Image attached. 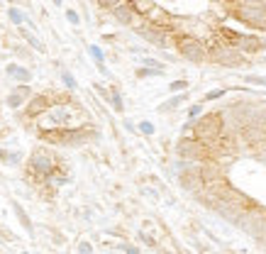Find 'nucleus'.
I'll return each instance as SVG.
<instances>
[{
	"label": "nucleus",
	"mask_w": 266,
	"mask_h": 254,
	"mask_svg": "<svg viewBox=\"0 0 266 254\" xmlns=\"http://www.w3.org/2000/svg\"><path fill=\"white\" fill-rule=\"evenodd\" d=\"M59 159H56L49 149H44V147H39V149H34L32 154H29L27 159V166H25V171H27V179H32L37 186H42L52 174H56V169H59Z\"/></svg>",
	"instance_id": "1"
},
{
	"label": "nucleus",
	"mask_w": 266,
	"mask_h": 254,
	"mask_svg": "<svg viewBox=\"0 0 266 254\" xmlns=\"http://www.w3.org/2000/svg\"><path fill=\"white\" fill-rule=\"evenodd\" d=\"M191 130H193V140L210 144L215 137H220L225 132V117L223 113H205L203 117L191 120Z\"/></svg>",
	"instance_id": "2"
},
{
	"label": "nucleus",
	"mask_w": 266,
	"mask_h": 254,
	"mask_svg": "<svg viewBox=\"0 0 266 254\" xmlns=\"http://www.w3.org/2000/svg\"><path fill=\"white\" fill-rule=\"evenodd\" d=\"M232 13H235L239 22L266 32V0H261V3H242V0H237Z\"/></svg>",
	"instance_id": "3"
},
{
	"label": "nucleus",
	"mask_w": 266,
	"mask_h": 254,
	"mask_svg": "<svg viewBox=\"0 0 266 254\" xmlns=\"http://www.w3.org/2000/svg\"><path fill=\"white\" fill-rule=\"evenodd\" d=\"M176 49L186 61H193V64L208 59V47L193 34H176Z\"/></svg>",
	"instance_id": "4"
},
{
	"label": "nucleus",
	"mask_w": 266,
	"mask_h": 254,
	"mask_svg": "<svg viewBox=\"0 0 266 254\" xmlns=\"http://www.w3.org/2000/svg\"><path fill=\"white\" fill-rule=\"evenodd\" d=\"M176 156L181 161H193V164H203V161H210V152H208V144L198 140H181L176 142Z\"/></svg>",
	"instance_id": "5"
},
{
	"label": "nucleus",
	"mask_w": 266,
	"mask_h": 254,
	"mask_svg": "<svg viewBox=\"0 0 266 254\" xmlns=\"http://www.w3.org/2000/svg\"><path fill=\"white\" fill-rule=\"evenodd\" d=\"M208 59H212L215 64H223V66H239L242 61H244V54L239 52L237 47H212L208 49Z\"/></svg>",
	"instance_id": "6"
},
{
	"label": "nucleus",
	"mask_w": 266,
	"mask_h": 254,
	"mask_svg": "<svg viewBox=\"0 0 266 254\" xmlns=\"http://www.w3.org/2000/svg\"><path fill=\"white\" fill-rule=\"evenodd\" d=\"M52 105H54V98H52V96H47V93H37V96H32V98L25 103L22 113H25L27 120H39L44 113H49Z\"/></svg>",
	"instance_id": "7"
},
{
	"label": "nucleus",
	"mask_w": 266,
	"mask_h": 254,
	"mask_svg": "<svg viewBox=\"0 0 266 254\" xmlns=\"http://www.w3.org/2000/svg\"><path fill=\"white\" fill-rule=\"evenodd\" d=\"M227 171L230 169L220 166L217 161H203V164H198V176H200L203 186L212 184V181H217V179H227Z\"/></svg>",
	"instance_id": "8"
},
{
	"label": "nucleus",
	"mask_w": 266,
	"mask_h": 254,
	"mask_svg": "<svg viewBox=\"0 0 266 254\" xmlns=\"http://www.w3.org/2000/svg\"><path fill=\"white\" fill-rule=\"evenodd\" d=\"M110 15L120 25H135V22H137V5L129 3V0H122L117 8H112Z\"/></svg>",
	"instance_id": "9"
},
{
	"label": "nucleus",
	"mask_w": 266,
	"mask_h": 254,
	"mask_svg": "<svg viewBox=\"0 0 266 254\" xmlns=\"http://www.w3.org/2000/svg\"><path fill=\"white\" fill-rule=\"evenodd\" d=\"M137 34L144 37V39H149L152 44H159V47H166V34L168 29H161V27H154V25H149V22H144V25H137Z\"/></svg>",
	"instance_id": "10"
},
{
	"label": "nucleus",
	"mask_w": 266,
	"mask_h": 254,
	"mask_svg": "<svg viewBox=\"0 0 266 254\" xmlns=\"http://www.w3.org/2000/svg\"><path fill=\"white\" fill-rule=\"evenodd\" d=\"M237 49L247 52V54H256V52L264 49V42H261V37H256V34H242L237 39Z\"/></svg>",
	"instance_id": "11"
},
{
	"label": "nucleus",
	"mask_w": 266,
	"mask_h": 254,
	"mask_svg": "<svg viewBox=\"0 0 266 254\" xmlns=\"http://www.w3.org/2000/svg\"><path fill=\"white\" fill-rule=\"evenodd\" d=\"M13 210H15V215H17V220H20V225H22L29 235H32V232H34V227H32V220H29V215L25 213V208H22L20 203H13Z\"/></svg>",
	"instance_id": "12"
},
{
	"label": "nucleus",
	"mask_w": 266,
	"mask_h": 254,
	"mask_svg": "<svg viewBox=\"0 0 266 254\" xmlns=\"http://www.w3.org/2000/svg\"><path fill=\"white\" fill-rule=\"evenodd\" d=\"M8 73L15 76L20 83H27V81H29V71L22 69V66H17V64H10V66H8Z\"/></svg>",
	"instance_id": "13"
},
{
	"label": "nucleus",
	"mask_w": 266,
	"mask_h": 254,
	"mask_svg": "<svg viewBox=\"0 0 266 254\" xmlns=\"http://www.w3.org/2000/svg\"><path fill=\"white\" fill-rule=\"evenodd\" d=\"M186 103V96H176V98H171V100H166V103H161L159 105V110L161 113H168V110H176L179 105H183Z\"/></svg>",
	"instance_id": "14"
},
{
	"label": "nucleus",
	"mask_w": 266,
	"mask_h": 254,
	"mask_svg": "<svg viewBox=\"0 0 266 254\" xmlns=\"http://www.w3.org/2000/svg\"><path fill=\"white\" fill-rule=\"evenodd\" d=\"M25 103H27V100L22 98L20 93H15V91L8 96V105H10V108H15V110H17V108H25Z\"/></svg>",
	"instance_id": "15"
},
{
	"label": "nucleus",
	"mask_w": 266,
	"mask_h": 254,
	"mask_svg": "<svg viewBox=\"0 0 266 254\" xmlns=\"http://www.w3.org/2000/svg\"><path fill=\"white\" fill-rule=\"evenodd\" d=\"M110 103H112V108H115L117 113H122V110H125V103H122V96H120V93H117L115 88L110 91Z\"/></svg>",
	"instance_id": "16"
},
{
	"label": "nucleus",
	"mask_w": 266,
	"mask_h": 254,
	"mask_svg": "<svg viewBox=\"0 0 266 254\" xmlns=\"http://www.w3.org/2000/svg\"><path fill=\"white\" fill-rule=\"evenodd\" d=\"M0 159L15 166V164H20V161H22V154H17V152H13V154H10V152H0Z\"/></svg>",
	"instance_id": "17"
},
{
	"label": "nucleus",
	"mask_w": 266,
	"mask_h": 254,
	"mask_svg": "<svg viewBox=\"0 0 266 254\" xmlns=\"http://www.w3.org/2000/svg\"><path fill=\"white\" fill-rule=\"evenodd\" d=\"M22 37H25V39H27V42L32 44V47H34V49H37V52H44V44L39 42V39H37V37H34V34H29L27 29H22Z\"/></svg>",
	"instance_id": "18"
},
{
	"label": "nucleus",
	"mask_w": 266,
	"mask_h": 254,
	"mask_svg": "<svg viewBox=\"0 0 266 254\" xmlns=\"http://www.w3.org/2000/svg\"><path fill=\"white\" fill-rule=\"evenodd\" d=\"M137 127H140L142 135H147V137H152V135H154V125H152L149 120H142V122H140Z\"/></svg>",
	"instance_id": "19"
},
{
	"label": "nucleus",
	"mask_w": 266,
	"mask_h": 254,
	"mask_svg": "<svg viewBox=\"0 0 266 254\" xmlns=\"http://www.w3.org/2000/svg\"><path fill=\"white\" fill-rule=\"evenodd\" d=\"M140 242H144L147 247H159V242H156L154 237L149 235V232H144V230H142V232H140Z\"/></svg>",
	"instance_id": "20"
},
{
	"label": "nucleus",
	"mask_w": 266,
	"mask_h": 254,
	"mask_svg": "<svg viewBox=\"0 0 266 254\" xmlns=\"http://www.w3.org/2000/svg\"><path fill=\"white\" fill-rule=\"evenodd\" d=\"M15 93H20L25 100L32 98V91H29V86L27 83H20V86H15Z\"/></svg>",
	"instance_id": "21"
},
{
	"label": "nucleus",
	"mask_w": 266,
	"mask_h": 254,
	"mask_svg": "<svg viewBox=\"0 0 266 254\" xmlns=\"http://www.w3.org/2000/svg\"><path fill=\"white\" fill-rule=\"evenodd\" d=\"M88 52H91V57H93V59H96V61L100 64V66H103V59H105L103 49H100V47H88Z\"/></svg>",
	"instance_id": "22"
},
{
	"label": "nucleus",
	"mask_w": 266,
	"mask_h": 254,
	"mask_svg": "<svg viewBox=\"0 0 266 254\" xmlns=\"http://www.w3.org/2000/svg\"><path fill=\"white\" fill-rule=\"evenodd\" d=\"M98 3V8H103V10H112V8H117L122 0H96Z\"/></svg>",
	"instance_id": "23"
},
{
	"label": "nucleus",
	"mask_w": 266,
	"mask_h": 254,
	"mask_svg": "<svg viewBox=\"0 0 266 254\" xmlns=\"http://www.w3.org/2000/svg\"><path fill=\"white\" fill-rule=\"evenodd\" d=\"M227 91H230V88H217V91H210V93L205 96V100H217V98H223Z\"/></svg>",
	"instance_id": "24"
},
{
	"label": "nucleus",
	"mask_w": 266,
	"mask_h": 254,
	"mask_svg": "<svg viewBox=\"0 0 266 254\" xmlns=\"http://www.w3.org/2000/svg\"><path fill=\"white\" fill-rule=\"evenodd\" d=\"M10 20H13L15 25H22V22H25V17L20 15V10H17V8H10Z\"/></svg>",
	"instance_id": "25"
},
{
	"label": "nucleus",
	"mask_w": 266,
	"mask_h": 254,
	"mask_svg": "<svg viewBox=\"0 0 266 254\" xmlns=\"http://www.w3.org/2000/svg\"><path fill=\"white\" fill-rule=\"evenodd\" d=\"M188 88V83L186 81H173V83L168 86V91H173V93H179V91H186Z\"/></svg>",
	"instance_id": "26"
},
{
	"label": "nucleus",
	"mask_w": 266,
	"mask_h": 254,
	"mask_svg": "<svg viewBox=\"0 0 266 254\" xmlns=\"http://www.w3.org/2000/svg\"><path fill=\"white\" fill-rule=\"evenodd\" d=\"M78 254H93V244L91 242H78Z\"/></svg>",
	"instance_id": "27"
},
{
	"label": "nucleus",
	"mask_w": 266,
	"mask_h": 254,
	"mask_svg": "<svg viewBox=\"0 0 266 254\" xmlns=\"http://www.w3.org/2000/svg\"><path fill=\"white\" fill-rule=\"evenodd\" d=\"M161 73H164V71H156V69H140L137 71V76H161Z\"/></svg>",
	"instance_id": "28"
},
{
	"label": "nucleus",
	"mask_w": 266,
	"mask_h": 254,
	"mask_svg": "<svg viewBox=\"0 0 266 254\" xmlns=\"http://www.w3.org/2000/svg\"><path fill=\"white\" fill-rule=\"evenodd\" d=\"M64 83H66V88H69V91H73V88H76V81H73V76H71V73H64Z\"/></svg>",
	"instance_id": "29"
},
{
	"label": "nucleus",
	"mask_w": 266,
	"mask_h": 254,
	"mask_svg": "<svg viewBox=\"0 0 266 254\" xmlns=\"http://www.w3.org/2000/svg\"><path fill=\"white\" fill-rule=\"evenodd\" d=\"M66 20H69L71 25H78V22H81V20H78V15L73 13V10H66Z\"/></svg>",
	"instance_id": "30"
},
{
	"label": "nucleus",
	"mask_w": 266,
	"mask_h": 254,
	"mask_svg": "<svg viewBox=\"0 0 266 254\" xmlns=\"http://www.w3.org/2000/svg\"><path fill=\"white\" fill-rule=\"evenodd\" d=\"M200 110H203V105H191V110H188V115H191V120H196L198 115H200Z\"/></svg>",
	"instance_id": "31"
},
{
	"label": "nucleus",
	"mask_w": 266,
	"mask_h": 254,
	"mask_svg": "<svg viewBox=\"0 0 266 254\" xmlns=\"http://www.w3.org/2000/svg\"><path fill=\"white\" fill-rule=\"evenodd\" d=\"M120 247H122V249H125V254H142L140 249H137V247H135V244H120Z\"/></svg>",
	"instance_id": "32"
},
{
	"label": "nucleus",
	"mask_w": 266,
	"mask_h": 254,
	"mask_svg": "<svg viewBox=\"0 0 266 254\" xmlns=\"http://www.w3.org/2000/svg\"><path fill=\"white\" fill-rule=\"evenodd\" d=\"M247 81H249V83H259V86H266V78H261V76H247Z\"/></svg>",
	"instance_id": "33"
},
{
	"label": "nucleus",
	"mask_w": 266,
	"mask_h": 254,
	"mask_svg": "<svg viewBox=\"0 0 266 254\" xmlns=\"http://www.w3.org/2000/svg\"><path fill=\"white\" fill-rule=\"evenodd\" d=\"M54 5H61V0H54Z\"/></svg>",
	"instance_id": "34"
},
{
	"label": "nucleus",
	"mask_w": 266,
	"mask_h": 254,
	"mask_svg": "<svg viewBox=\"0 0 266 254\" xmlns=\"http://www.w3.org/2000/svg\"><path fill=\"white\" fill-rule=\"evenodd\" d=\"M0 232H3V225H0Z\"/></svg>",
	"instance_id": "35"
},
{
	"label": "nucleus",
	"mask_w": 266,
	"mask_h": 254,
	"mask_svg": "<svg viewBox=\"0 0 266 254\" xmlns=\"http://www.w3.org/2000/svg\"><path fill=\"white\" fill-rule=\"evenodd\" d=\"M264 247H266V244H264Z\"/></svg>",
	"instance_id": "36"
}]
</instances>
